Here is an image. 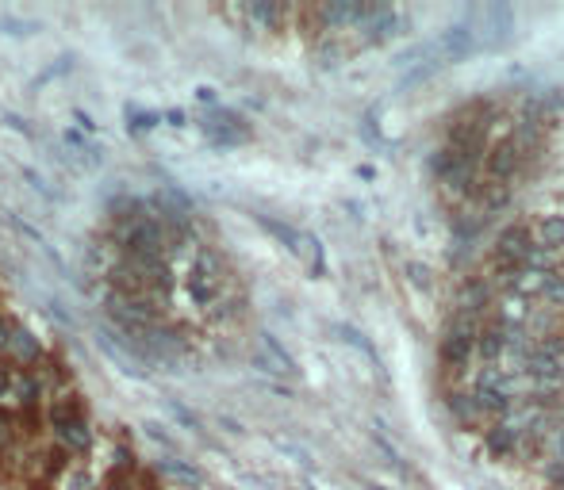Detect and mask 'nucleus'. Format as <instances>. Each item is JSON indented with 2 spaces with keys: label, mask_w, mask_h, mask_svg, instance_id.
I'll return each mask as SVG.
<instances>
[{
  "label": "nucleus",
  "mask_w": 564,
  "mask_h": 490,
  "mask_svg": "<svg viewBox=\"0 0 564 490\" xmlns=\"http://www.w3.org/2000/svg\"><path fill=\"white\" fill-rule=\"evenodd\" d=\"M43 421L51 440L73 460V456H85L92 448V429H89V410L81 391H62V395H51L43 406Z\"/></svg>",
  "instance_id": "f03ea898"
},
{
  "label": "nucleus",
  "mask_w": 564,
  "mask_h": 490,
  "mask_svg": "<svg viewBox=\"0 0 564 490\" xmlns=\"http://www.w3.org/2000/svg\"><path fill=\"white\" fill-rule=\"evenodd\" d=\"M62 490H92V479H89V467L85 464H73L62 479Z\"/></svg>",
  "instance_id": "20e7f679"
},
{
  "label": "nucleus",
  "mask_w": 564,
  "mask_h": 490,
  "mask_svg": "<svg viewBox=\"0 0 564 490\" xmlns=\"http://www.w3.org/2000/svg\"><path fill=\"white\" fill-rule=\"evenodd\" d=\"M454 402L495 456L564 490V207L495 241L454 325Z\"/></svg>",
  "instance_id": "f257e3e1"
},
{
  "label": "nucleus",
  "mask_w": 564,
  "mask_h": 490,
  "mask_svg": "<svg viewBox=\"0 0 564 490\" xmlns=\"http://www.w3.org/2000/svg\"><path fill=\"white\" fill-rule=\"evenodd\" d=\"M46 387L35 368H20L0 361V410L8 414H43Z\"/></svg>",
  "instance_id": "7ed1b4c3"
}]
</instances>
